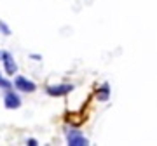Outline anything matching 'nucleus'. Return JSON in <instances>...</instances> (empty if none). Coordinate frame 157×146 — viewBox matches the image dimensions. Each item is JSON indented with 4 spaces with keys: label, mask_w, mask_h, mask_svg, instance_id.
<instances>
[{
    "label": "nucleus",
    "mask_w": 157,
    "mask_h": 146,
    "mask_svg": "<svg viewBox=\"0 0 157 146\" xmlns=\"http://www.w3.org/2000/svg\"><path fill=\"white\" fill-rule=\"evenodd\" d=\"M26 144H30V146H37V139H33V137H30V139L26 141Z\"/></svg>",
    "instance_id": "10"
},
{
    "label": "nucleus",
    "mask_w": 157,
    "mask_h": 146,
    "mask_svg": "<svg viewBox=\"0 0 157 146\" xmlns=\"http://www.w3.org/2000/svg\"><path fill=\"white\" fill-rule=\"evenodd\" d=\"M72 90H73L72 84H58V85H47L45 87V92L51 97H63V96L70 94Z\"/></svg>",
    "instance_id": "3"
},
{
    "label": "nucleus",
    "mask_w": 157,
    "mask_h": 146,
    "mask_svg": "<svg viewBox=\"0 0 157 146\" xmlns=\"http://www.w3.org/2000/svg\"><path fill=\"white\" fill-rule=\"evenodd\" d=\"M0 31L6 35V37H9V35H11V28H9V26L6 24V21H2V19H0Z\"/></svg>",
    "instance_id": "8"
},
{
    "label": "nucleus",
    "mask_w": 157,
    "mask_h": 146,
    "mask_svg": "<svg viewBox=\"0 0 157 146\" xmlns=\"http://www.w3.org/2000/svg\"><path fill=\"white\" fill-rule=\"evenodd\" d=\"M0 59H2V63H4V70H6V73L9 75V77H14L17 73V63L14 61V56H12L11 52H0Z\"/></svg>",
    "instance_id": "4"
},
{
    "label": "nucleus",
    "mask_w": 157,
    "mask_h": 146,
    "mask_svg": "<svg viewBox=\"0 0 157 146\" xmlns=\"http://www.w3.org/2000/svg\"><path fill=\"white\" fill-rule=\"evenodd\" d=\"M65 137L70 146H86L89 144V141L80 130L73 129V127H65Z\"/></svg>",
    "instance_id": "1"
},
{
    "label": "nucleus",
    "mask_w": 157,
    "mask_h": 146,
    "mask_svg": "<svg viewBox=\"0 0 157 146\" xmlns=\"http://www.w3.org/2000/svg\"><path fill=\"white\" fill-rule=\"evenodd\" d=\"M30 57L35 59V61H42V56H40V54H30Z\"/></svg>",
    "instance_id": "9"
},
{
    "label": "nucleus",
    "mask_w": 157,
    "mask_h": 146,
    "mask_svg": "<svg viewBox=\"0 0 157 146\" xmlns=\"http://www.w3.org/2000/svg\"><path fill=\"white\" fill-rule=\"evenodd\" d=\"M0 89H4V90L12 89V82L7 80V78H4V77H0Z\"/></svg>",
    "instance_id": "7"
},
{
    "label": "nucleus",
    "mask_w": 157,
    "mask_h": 146,
    "mask_svg": "<svg viewBox=\"0 0 157 146\" xmlns=\"http://www.w3.org/2000/svg\"><path fill=\"white\" fill-rule=\"evenodd\" d=\"M12 85H14V89H16V90H19V92H26V94H32V92H35V90H37L35 82L28 80L26 77H23V75H16V77H14V82H12Z\"/></svg>",
    "instance_id": "2"
},
{
    "label": "nucleus",
    "mask_w": 157,
    "mask_h": 146,
    "mask_svg": "<svg viewBox=\"0 0 157 146\" xmlns=\"http://www.w3.org/2000/svg\"><path fill=\"white\" fill-rule=\"evenodd\" d=\"M108 97H110V85L105 82L100 89H96V99L101 103H105V101H108Z\"/></svg>",
    "instance_id": "6"
},
{
    "label": "nucleus",
    "mask_w": 157,
    "mask_h": 146,
    "mask_svg": "<svg viewBox=\"0 0 157 146\" xmlns=\"http://www.w3.org/2000/svg\"><path fill=\"white\" fill-rule=\"evenodd\" d=\"M4 106L7 110H17V108L21 106V97L17 94L16 90H6V96H4Z\"/></svg>",
    "instance_id": "5"
}]
</instances>
